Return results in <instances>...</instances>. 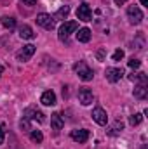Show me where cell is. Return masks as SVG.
Instances as JSON below:
<instances>
[{"label": "cell", "mask_w": 148, "mask_h": 149, "mask_svg": "<svg viewBox=\"0 0 148 149\" xmlns=\"http://www.w3.org/2000/svg\"><path fill=\"white\" fill-rule=\"evenodd\" d=\"M77 28H78V23L77 21H66V23H63L61 24V28H59V31H58V37L61 42H65V43H68V37L77 31Z\"/></svg>", "instance_id": "6da1fadb"}, {"label": "cell", "mask_w": 148, "mask_h": 149, "mask_svg": "<svg viewBox=\"0 0 148 149\" xmlns=\"http://www.w3.org/2000/svg\"><path fill=\"white\" fill-rule=\"evenodd\" d=\"M73 70H75V73L78 74V78H80L82 81H91V80H92V76H94L92 70H91V68H89L84 61L75 63V64H73Z\"/></svg>", "instance_id": "7a4b0ae2"}, {"label": "cell", "mask_w": 148, "mask_h": 149, "mask_svg": "<svg viewBox=\"0 0 148 149\" xmlns=\"http://www.w3.org/2000/svg\"><path fill=\"white\" fill-rule=\"evenodd\" d=\"M127 19H129L131 24H140V23L143 21V12H141V9L136 7V5H131V7L127 9Z\"/></svg>", "instance_id": "3957f363"}, {"label": "cell", "mask_w": 148, "mask_h": 149, "mask_svg": "<svg viewBox=\"0 0 148 149\" xmlns=\"http://www.w3.org/2000/svg\"><path fill=\"white\" fill-rule=\"evenodd\" d=\"M35 54V45H25L21 50H18V54H16V59L19 61V63H26V61H30L32 59V56Z\"/></svg>", "instance_id": "277c9868"}, {"label": "cell", "mask_w": 148, "mask_h": 149, "mask_svg": "<svg viewBox=\"0 0 148 149\" xmlns=\"http://www.w3.org/2000/svg\"><path fill=\"white\" fill-rule=\"evenodd\" d=\"M91 116H92V120H94L98 125H101V127H105V125L108 123V116H106V111H105L103 108H99V106L92 109V114H91Z\"/></svg>", "instance_id": "5b68a950"}, {"label": "cell", "mask_w": 148, "mask_h": 149, "mask_svg": "<svg viewBox=\"0 0 148 149\" xmlns=\"http://www.w3.org/2000/svg\"><path fill=\"white\" fill-rule=\"evenodd\" d=\"M91 17H92V12H91V7L84 2V3H80L78 5V9H77V19L78 21H91Z\"/></svg>", "instance_id": "8992f818"}, {"label": "cell", "mask_w": 148, "mask_h": 149, "mask_svg": "<svg viewBox=\"0 0 148 149\" xmlns=\"http://www.w3.org/2000/svg\"><path fill=\"white\" fill-rule=\"evenodd\" d=\"M92 101H94V94L89 90V88H80L78 90V102L82 104V106H89V104H92Z\"/></svg>", "instance_id": "52a82bcc"}, {"label": "cell", "mask_w": 148, "mask_h": 149, "mask_svg": "<svg viewBox=\"0 0 148 149\" xmlns=\"http://www.w3.org/2000/svg\"><path fill=\"white\" fill-rule=\"evenodd\" d=\"M106 80L110 81V83H117V81H120V78L124 76V70L122 68H106Z\"/></svg>", "instance_id": "ba28073f"}, {"label": "cell", "mask_w": 148, "mask_h": 149, "mask_svg": "<svg viewBox=\"0 0 148 149\" xmlns=\"http://www.w3.org/2000/svg\"><path fill=\"white\" fill-rule=\"evenodd\" d=\"M37 24H40L42 28H45V30H52L54 28V17L51 16V14H38L37 16Z\"/></svg>", "instance_id": "9c48e42d"}, {"label": "cell", "mask_w": 148, "mask_h": 149, "mask_svg": "<svg viewBox=\"0 0 148 149\" xmlns=\"http://www.w3.org/2000/svg\"><path fill=\"white\" fill-rule=\"evenodd\" d=\"M89 130H85V128H80V130H72V134H70V137L73 139L75 142H78V144H84L87 139H89Z\"/></svg>", "instance_id": "30bf717a"}, {"label": "cell", "mask_w": 148, "mask_h": 149, "mask_svg": "<svg viewBox=\"0 0 148 149\" xmlns=\"http://www.w3.org/2000/svg\"><path fill=\"white\" fill-rule=\"evenodd\" d=\"M25 118L26 120H33V121H38V123H42L45 118H44V113H40L38 109L35 108H28L26 111H25Z\"/></svg>", "instance_id": "8fae6325"}, {"label": "cell", "mask_w": 148, "mask_h": 149, "mask_svg": "<svg viewBox=\"0 0 148 149\" xmlns=\"http://www.w3.org/2000/svg\"><path fill=\"white\" fill-rule=\"evenodd\" d=\"M40 102H42L44 106H54V104H56V94H54L52 90H45V92L42 94V97H40Z\"/></svg>", "instance_id": "7c38bea8"}, {"label": "cell", "mask_w": 148, "mask_h": 149, "mask_svg": "<svg viewBox=\"0 0 148 149\" xmlns=\"http://www.w3.org/2000/svg\"><path fill=\"white\" fill-rule=\"evenodd\" d=\"M51 127H52L54 130H61V128L65 127V120H63V116H61L59 113L51 114Z\"/></svg>", "instance_id": "4fadbf2b"}, {"label": "cell", "mask_w": 148, "mask_h": 149, "mask_svg": "<svg viewBox=\"0 0 148 149\" xmlns=\"http://www.w3.org/2000/svg\"><path fill=\"white\" fill-rule=\"evenodd\" d=\"M148 95V83H138L134 87V97L136 99H145Z\"/></svg>", "instance_id": "5bb4252c"}, {"label": "cell", "mask_w": 148, "mask_h": 149, "mask_svg": "<svg viewBox=\"0 0 148 149\" xmlns=\"http://www.w3.org/2000/svg\"><path fill=\"white\" fill-rule=\"evenodd\" d=\"M19 37L23 38V40H32V38H35V33H33V30L28 24H23L19 28Z\"/></svg>", "instance_id": "9a60e30c"}, {"label": "cell", "mask_w": 148, "mask_h": 149, "mask_svg": "<svg viewBox=\"0 0 148 149\" xmlns=\"http://www.w3.org/2000/svg\"><path fill=\"white\" fill-rule=\"evenodd\" d=\"M77 40L82 42V43H87V42L91 40V30H89V28H80V30L77 31Z\"/></svg>", "instance_id": "2e32d148"}, {"label": "cell", "mask_w": 148, "mask_h": 149, "mask_svg": "<svg viewBox=\"0 0 148 149\" xmlns=\"http://www.w3.org/2000/svg\"><path fill=\"white\" fill-rule=\"evenodd\" d=\"M129 80H131V81H136V83H148L147 74H145V73H132V74H129Z\"/></svg>", "instance_id": "e0dca14e"}, {"label": "cell", "mask_w": 148, "mask_h": 149, "mask_svg": "<svg viewBox=\"0 0 148 149\" xmlns=\"http://www.w3.org/2000/svg\"><path fill=\"white\" fill-rule=\"evenodd\" d=\"M0 21H2L4 28H7V30H12V28L16 26V19H14V17H11V16H4Z\"/></svg>", "instance_id": "ac0fdd59"}, {"label": "cell", "mask_w": 148, "mask_h": 149, "mask_svg": "<svg viewBox=\"0 0 148 149\" xmlns=\"http://www.w3.org/2000/svg\"><path fill=\"white\" fill-rule=\"evenodd\" d=\"M70 14V7L68 5H65V7H61V9H58V12L54 14V19H66V16Z\"/></svg>", "instance_id": "d6986e66"}, {"label": "cell", "mask_w": 148, "mask_h": 149, "mask_svg": "<svg viewBox=\"0 0 148 149\" xmlns=\"http://www.w3.org/2000/svg\"><path fill=\"white\" fill-rule=\"evenodd\" d=\"M30 139H32L33 142H42V141H44V135H42L40 130H32V132H30Z\"/></svg>", "instance_id": "ffe728a7"}, {"label": "cell", "mask_w": 148, "mask_h": 149, "mask_svg": "<svg viewBox=\"0 0 148 149\" xmlns=\"http://www.w3.org/2000/svg\"><path fill=\"white\" fill-rule=\"evenodd\" d=\"M122 128H124V123H122V121H115V125L110 128V135H117V134H120Z\"/></svg>", "instance_id": "44dd1931"}, {"label": "cell", "mask_w": 148, "mask_h": 149, "mask_svg": "<svg viewBox=\"0 0 148 149\" xmlns=\"http://www.w3.org/2000/svg\"><path fill=\"white\" fill-rule=\"evenodd\" d=\"M141 120H143V114H140V113H136V114H132V116H129V123H131L132 127H136V125H140V123H141Z\"/></svg>", "instance_id": "7402d4cb"}, {"label": "cell", "mask_w": 148, "mask_h": 149, "mask_svg": "<svg viewBox=\"0 0 148 149\" xmlns=\"http://www.w3.org/2000/svg\"><path fill=\"white\" fill-rule=\"evenodd\" d=\"M127 64H129V68L136 70V68H140V66H141V61H140V59H134V57H131V59L127 61Z\"/></svg>", "instance_id": "603a6c76"}, {"label": "cell", "mask_w": 148, "mask_h": 149, "mask_svg": "<svg viewBox=\"0 0 148 149\" xmlns=\"http://www.w3.org/2000/svg\"><path fill=\"white\" fill-rule=\"evenodd\" d=\"M111 59H113V61H120V59H124V50H122V49H117V50L113 52Z\"/></svg>", "instance_id": "cb8c5ba5"}, {"label": "cell", "mask_w": 148, "mask_h": 149, "mask_svg": "<svg viewBox=\"0 0 148 149\" xmlns=\"http://www.w3.org/2000/svg\"><path fill=\"white\" fill-rule=\"evenodd\" d=\"M96 56H98V61H105V49H99L96 52Z\"/></svg>", "instance_id": "d4e9b609"}, {"label": "cell", "mask_w": 148, "mask_h": 149, "mask_svg": "<svg viewBox=\"0 0 148 149\" xmlns=\"http://www.w3.org/2000/svg\"><path fill=\"white\" fill-rule=\"evenodd\" d=\"M4 141H5V130H4V127L0 125V144H4Z\"/></svg>", "instance_id": "484cf974"}, {"label": "cell", "mask_w": 148, "mask_h": 149, "mask_svg": "<svg viewBox=\"0 0 148 149\" xmlns=\"http://www.w3.org/2000/svg\"><path fill=\"white\" fill-rule=\"evenodd\" d=\"M23 3H26V5H35L37 3V0H21Z\"/></svg>", "instance_id": "4316f807"}, {"label": "cell", "mask_w": 148, "mask_h": 149, "mask_svg": "<svg viewBox=\"0 0 148 149\" xmlns=\"http://www.w3.org/2000/svg\"><path fill=\"white\" fill-rule=\"evenodd\" d=\"M125 2H127V0H115L117 5H122V3H125Z\"/></svg>", "instance_id": "83f0119b"}, {"label": "cell", "mask_w": 148, "mask_h": 149, "mask_svg": "<svg viewBox=\"0 0 148 149\" xmlns=\"http://www.w3.org/2000/svg\"><path fill=\"white\" fill-rule=\"evenodd\" d=\"M141 3H143V5H147V7H148V0H141Z\"/></svg>", "instance_id": "f1b7e54d"}, {"label": "cell", "mask_w": 148, "mask_h": 149, "mask_svg": "<svg viewBox=\"0 0 148 149\" xmlns=\"http://www.w3.org/2000/svg\"><path fill=\"white\" fill-rule=\"evenodd\" d=\"M2 71H4V66L0 64V76H2Z\"/></svg>", "instance_id": "f546056e"}]
</instances>
